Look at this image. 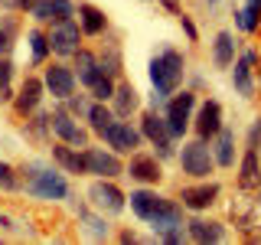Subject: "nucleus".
Segmentation results:
<instances>
[{
    "mask_svg": "<svg viewBox=\"0 0 261 245\" xmlns=\"http://www.w3.org/2000/svg\"><path fill=\"white\" fill-rule=\"evenodd\" d=\"M183 72H186V59L183 53H176V49H163L160 56H153L150 59V82H153V102L157 105H167V98L179 88V82H183Z\"/></svg>",
    "mask_w": 261,
    "mask_h": 245,
    "instance_id": "1",
    "label": "nucleus"
},
{
    "mask_svg": "<svg viewBox=\"0 0 261 245\" xmlns=\"http://www.w3.org/2000/svg\"><path fill=\"white\" fill-rule=\"evenodd\" d=\"M27 174H30L27 190H30V196H36V200H65V196H69V183H65V177L59 170H43V167L33 163Z\"/></svg>",
    "mask_w": 261,
    "mask_h": 245,
    "instance_id": "2",
    "label": "nucleus"
},
{
    "mask_svg": "<svg viewBox=\"0 0 261 245\" xmlns=\"http://www.w3.org/2000/svg\"><path fill=\"white\" fill-rule=\"evenodd\" d=\"M179 163H183V174H190L196 180H206L212 174V167H216V157H212V147L202 141V137H196V141L183 144Z\"/></svg>",
    "mask_w": 261,
    "mask_h": 245,
    "instance_id": "3",
    "label": "nucleus"
},
{
    "mask_svg": "<svg viewBox=\"0 0 261 245\" xmlns=\"http://www.w3.org/2000/svg\"><path fill=\"white\" fill-rule=\"evenodd\" d=\"M193 108H196L193 92H179L173 98H167V105H163V121H167V128H170L173 137L186 134V128H190V121H193Z\"/></svg>",
    "mask_w": 261,
    "mask_h": 245,
    "instance_id": "4",
    "label": "nucleus"
},
{
    "mask_svg": "<svg viewBox=\"0 0 261 245\" xmlns=\"http://www.w3.org/2000/svg\"><path fill=\"white\" fill-rule=\"evenodd\" d=\"M82 36H85V33H82V27L75 20H62L49 33V49H53L56 56H62V59H69V56H75L82 49Z\"/></svg>",
    "mask_w": 261,
    "mask_h": 245,
    "instance_id": "5",
    "label": "nucleus"
},
{
    "mask_svg": "<svg viewBox=\"0 0 261 245\" xmlns=\"http://www.w3.org/2000/svg\"><path fill=\"white\" fill-rule=\"evenodd\" d=\"M141 134H144V137H147V141H150L153 147H157L160 160L173 157V134H170L167 121H163L157 111H147L144 118H141Z\"/></svg>",
    "mask_w": 261,
    "mask_h": 245,
    "instance_id": "6",
    "label": "nucleus"
},
{
    "mask_svg": "<svg viewBox=\"0 0 261 245\" xmlns=\"http://www.w3.org/2000/svg\"><path fill=\"white\" fill-rule=\"evenodd\" d=\"M101 141L108 144L114 154H134L137 147H141L144 134L137 128H130L127 121H111V125L101 131Z\"/></svg>",
    "mask_w": 261,
    "mask_h": 245,
    "instance_id": "7",
    "label": "nucleus"
},
{
    "mask_svg": "<svg viewBox=\"0 0 261 245\" xmlns=\"http://www.w3.org/2000/svg\"><path fill=\"white\" fill-rule=\"evenodd\" d=\"M88 200H92V206L95 209H101V212H111V216H118L121 209L127 206V196L118 190V186L111 183L108 177H101V180H95L92 186H88Z\"/></svg>",
    "mask_w": 261,
    "mask_h": 245,
    "instance_id": "8",
    "label": "nucleus"
},
{
    "mask_svg": "<svg viewBox=\"0 0 261 245\" xmlns=\"http://www.w3.org/2000/svg\"><path fill=\"white\" fill-rule=\"evenodd\" d=\"M85 167H88V174L108 177V180H114V177L124 174L118 154H114V151H101V147H85Z\"/></svg>",
    "mask_w": 261,
    "mask_h": 245,
    "instance_id": "9",
    "label": "nucleus"
},
{
    "mask_svg": "<svg viewBox=\"0 0 261 245\" xmlns=\"http://www.w3.org/2000/svg\"><path fill=\"white\" fill-rule=\"evenodd\" d=\"M49 128H53L56 137H59V141H65V144H72V147H88V131L79 128L75 121H72L69 111H56L53 118H49Z\"/></svg>",
    "mask_w": 261,
    "mask_h": 245,
    "instance_id": "10",
    "label": "nucleus"
},
{
    "mask_svg": "<svg viewBox=\"0 0 261 245\" xmlns=\"http://www.w3.org/2000/svg\"><path fill=\"white\" fill-rule=\"evenodd\" d=\"M46 88L53 92V98H59V102H65L72 92H75V72L69 69V65H62V62H56V65H49L46 69Z\"/></svg>",
    "mask_w": 261,
    "mask_h": 245,
    "instance_id": "11",
    "label": "nucleus"
},
{
    "mask_svg": "<svg viewBox=\"0 0 261 245\" xmlns=\"http://www.w3.org/2000/svg\"><path fill=\"white\" fill-rule=\"evenodd\" d=\"M219 193H222V186H219V183H199V186H183L179 200H183V209L202 212V209H209L212 203L219 200Z\"/></svg>",
    "mask_w": 261,
    "mask_h": 245,
    "instance_id": "12",
    "label": "nucleus"
},
{
    "mask_svg": "<svg viewBox=\"0 0 261 245\" xmlns=\"http://www.w3.org/2000/svg\"><path fill=\"white\" fill-rule=\"evenodd\" d=\"M127 177L137 180V183H157V180L163 177L157 154H137L134 151V157H130V163H127Z\"/></svg>",
    "mask_w": 261,
    "mask_h": 245,
    "instance_id": "13",
    "label": "nucleus"
},
{
    "mask_svg": "<svg viewBox=\"0 0 261 245\" xmlns=\"http://www.w3.org/2000/svg\"><path fill=\"white\" fill-rule=\"evenodd\" d=\"M150 223V229L157 235H163L167 229H173V226H183V206H179L176 200H160V206L153 209V216L147 219Z\"/></svg>",
    "mask_w": 261,
    "mask_h": 245,
    "instance_id": "14",
    "label": "nucleus"
},
{
    "mask_svg": "<svg viewBox=\"0 0 261 245\" xmlns=\"http://www.w3.org/2000/svg\"><path fill=\"white\" fill-rule=\"evenodd\" d=\"M219 128H222V105L209 98V102L199 108V118H196V137L212 141V137L219 134Z\"/></svg>",
    "mask_w": 261,
    "mask_h": 245,
    "instance_id": "15",
    "label": "nucleus"
},
{
    "mask_svg": "<svg viewBox=\"0 0 261 245\" xmlns=\"http://www.w3.org/2000/svg\"><path fill=\"white\" fill-rule=\"evenodd\" d=\"M53 160L59 163V167L65 170V174H88V167H85V147H72V144H56L53 147Z\"/></svg>",
    "mask_w": 261,
    "mask_h": 245,
    "instance_id": "16",
    "label": "nucleus"
},
{
    "mask_svg": "<svg viewBox=\"0 0 261 245\" xmlns=\"http://www.w3.org/2000/svg\"><path fill=\"white\" fill-rule=\"evenodd\" d=\"M101 76H108V72L101 69V62H98V56H92L88 49H79L75 53V79L82 82L85 88H92Z\"/></svg>",
    "mask_w": 261,
    "mask_h": 245,
    "instance_id": "17",
    "label": "nucleus"
},
{
    "mask_svg": "<svg viewBox=\"0 0 261 245\" xmlns=\"http://www.w3.org/2000/svg\"><path fill=\"white\" fill-rule=\"evenodd\" d=\"M255 62H258V53H255V49L242 53V59L235 62L232 82H235V88H239L242 98H251V95H255V82H251V65H255Z\"/></svg>",
    "mask_w": 261,
    "mask_h": 245,
    "instance_id": "18",
    "label": "nucleus"
},
{
    "mask_svg": "<svg viewBox=\"0 0 261 245\" xmlns=\"http://www.w3.org/2000/svg\"><path fill=\"white\" fill-rule=\"evenodd\" d=\"M137 105H141L137 88L130 85V82H118V85H114V95H111V111H114V118H127L130 111H137Z\"/></svg>",
    "mask_w": 261,
    "mask_h": 245,
    "instance_id": "19",
    "label": "nucleus"
},
{
    "mask_svg": "<svg viewBox=\"0 0 261 245\" xmlns=\"http://www.w3.org/2000/svg\"><path fill=\"white\" fill-rule=\"evenodd\" d=\"M239 186L242 190H258L261 186V160H258L255 147H245V157L239 167Z\"/></svg>",
    "mask_w": 261,
    "mask_h": 245,
    "instance_id": "20",
    "label": "nucleus"
},
{
    "mask_svg": "<svg viewBox=\"0 0 261 245\" xmlns=\"http://www.w3.org/2000/svg\"><path fill=\"white\" fill-rule=\"evenodd\" d=\"M186 235L193 242H225V229L222 223H206V219H190L186 223Z\"/></svg>",
    "mask_w": 261,
    "mask_h": 245,
    "instance_id": "21",
    "label": "nucleus"
},
{
    "mask_svg": "<svg viewBox=\"0 0 261 245\" xmlns=\"http://www.w3.org/2000/svg\"><path fill=\"white\" fill-rule=\"evenodd\" d=\"M43 88H46V82H39V79H27V82H23L20 95H16V111H20V114H33V111H36L39 102H43Z\"/></svg>",
    "mask_w": 261,
    "mask_h": 245,
    "instance_id": "22",
    "label": "nucleus"
},
{
    "mask_svg": "<svg viewBox=\"0 0 261 245\" xmlns=\"http://www.w3.org/2000/svg\"><path fill=\"white\" fill-rule=\"evenodd\" d=\"M79 27L85 36H98V33L108 30V16L92 4H79Z\"/></svg>",
    "mask_w": 261,
    "mask_h": 245,
    "instance_id": "23",
    "label": "nucleus"
},
{
    "mask_svg": "<svg viewBox=\"0 0 261 245\" xmlns=\"http://www.w3.org/2000/svg\"><path fill=\"white\" fill-rule=\"evenodd\" d=\"M212 141H216V151H212L216 163H219V167H232V163H235V131L222 125Z\"/></svg>",
    "mask_w": 261,
    "mask_h": 245,
    "instance_id": "24",
    "label": "nucleus"
},
{
    "mask_svg": "<svg viewBox=\"0 0 261 245\" xmlns=\"http://www.w3.org/2000/svg\"><path fill=\"white\" fill-rule=\"evenodd\" d=\"M212 62H216V69H228V65L235 62V36L228 30L216 33V43H212Z\"/></svg>",
    "mask_w": 261,
    "mask_h": 245,
    "instance_id": "25",
    "label": "nucleus"
},
{
    "mask_svg": "<svg viewBox=\"0 0 261 245\" xmlns=\"http://www.w3.org/2000/svg\"><path fill=\"white\" fill-rule=\"evenodd\" d=\"M160 200H163V196H157L153 190H134V193H130V209H134L137 219L147 223V219L153 216V209L160 206Z\"/></svg>",
    "mask_w": 261,
    "mask_h": 245,
    "instance_id": "26",
    "label": "nucleus"
},
{
    "mask_svg": "<svg viewBox=\"0 0 261 245\" xmlns=\"http://www.w3.org/2000/svg\"><path fill=\"white\" fill-rule=\"evenodd\" d=\"M85 118H88V125H92L95 134H101V131L114 121V111H111L105 102H92V105H88V114H85Z\"/></svg>",
    "mask_w": 261,
    "mask_h": 245,
    "instance_id": "27",
    "label": "nucleus"
},
{
    "mask_svg": "<svg viewBox=\"0 0 261 245\" xmlns=\"http://www.w3.org/2000/svg\"><path fill=\"white\" fill-rule=\"evenodd\" d=\"M235 27L245 30V33H255V30L261 27V7L248 0V7H242V10L235 13Z\"/></svg>",
    "mask_w": 261,
    "mask_h": 245,
    "instance_id": "28",
    "label": "nucleus"
},
{
    "mask_svg": "<svg viewBox=\"0 0 261 245\" xmlns=\"http://www.w3.org/2000/svg\"><path fill=\"white\" fill-rule=\"evenodd\" d=\"M98 62H101V69L108 72L111 79L121 76V49H118V46H108L101 56H98Z\"/></svg>",
    "mask_w": 261,
    "mask_h": 245,
    "instance_id": "29",
    "label": "nucleus"
},
{
    "mask_svg": "<svg viewBox=\"0 0 261 245\" xmlns=\"http://www.w3.org/2000/svg\"><path fill=\"white\" fill-rule=\"evenodd\" d=\"M75 16V4L72 0H49V23H62V20H72Z\"/></svg>",
    "mask_w": 261,
    "mask_h": 245,
    "instance_id": "30",
    "label": "nucleus"
},
{
    "mask_svg": "<svg viewBox=\"0 0 261 245\" xmlns=\"http://www.w3.org/2000/svg\"><path fill=\"white\" fill-rule=\"evenodd\" d=\"M13 36H16V20L13 16L0 20V56H7L13 49Z\"/></svg>",
    "mask_w": 261,
    "mask_h": 245,
    "instance_id": "31",
    "label": "nucleus"
},
{
    "mask_svg": "<svg viewBox=\"0 0 261 245\" xmlns=\"http://www.w3.org/2000/svg\"><path fill=\"white\" fill-rule=\"evenodd\" d=\"M27 36H30V46H33V59L43 62L46 56H49V36H46V33H39V30H30Z\"/></svg>",
    "mask_w": 261,
    "mask_h": 245,
    "instance_id": "32",
    "label": "nucleus"
},
{
    "mask_svg": "<svg viewBox=\"0 0 261 245\" xmlns=\"http://www.w3.org/2000/svg\"><path fill=\"white\" fill-rule=\"evenodd\" d=\"M88 92H92L95 102H111V95H114V79H111V76H101L92 88H88Z\"/></svg>",
    "mask_w": 261,
    "mask_h": 245,
    "instance_id": "33",
    "label": "nucleus"
},
{
    "mask_svg": "<svg viewBox=\"0 0 261 245\" xmlns=\"http://www.w3.org/2000/svg\"><path fill=\"white\" fill-rule=\"evenodd\" d=\"M10 79H13V62L10 59H4L0 56V98H13V92H10Z\"/></svg>",
    "mask_w": 261,
    "mask_h": 245,
    "instance_id": "34",
    "label": "nucleus"
},
{
    "mask_svg": "<svg viewBox=\"0 0 261 245\" xmlns=\"http://www.w3.org/2000/svg\"><path fill=\"white\" fill-rule=\"evenodd\" d=\"M0 190H20V177H16V170L10 163L0 160Z\"/></svg>",
    "mask_w": 261,
    "mask_h": 245,
    "instance_id": "35",
    "label": "nucleus"
},
{
    "mask_svg": "<svg viewBox=\"0 0 261 245\" xmlns=\"http://www.w3.org/2000/svg\"><path fill=\"white\" fill-rule=\"evenodd\" d=\"M65 108H69L72 114H88V102H85V98H75V92H72L69 98H65Z\"/></svg>",
    "mask_w": 261,
    "mask_h": 245,
    "instance_id": "36",
    "label": "nucleus"
},
{
    "mask_svg": "<svg viewBox=\"0 0 261 245\" xmlns=\"http://www.w3.org/2000/svg\"><path fill=\"white\" fill-rule=\"evenodd\" d=\"M183 226H186V223H183ZM183 226H173V229H167V232H163L160 239H163V242H170V245L183 242V239H186V229H183Z\"/></svg>",
    "mask_w": 261,
    "mask_h": 245,
    "instance_id": "37",
    "label": "nucleus"
},
{
    "mask_svg": "<svg viewBox=\"0 0 261 245\" xmlns=\"http://www.w3.org/2000/svg\"><path fill=\"white\" fill-rule=\"evenodd\" d=\"M33 20H39V23H49V0H39L36 7H33Z\"/></svg>",
    "mask_w": 261,
    "mask_h": 245,
    "instance_id": "38",
    "label": "nucleus"
},
{
    "mask_svg": "<svg viewBox=\"0 0 261 245\" xmlns=\"http://www.w3.org/2000/svg\"><path fill=\"white\" fill-rule=\"evenodd\" d=\"M248 147H255V151L261 147V118H258L255 125H251V131H248Z\"/></svg>",
    "mask_w": 261,
    "mask_h": 245,
    "instance_id": "39",
    "label": "nucleus"
},
{
    "mask_svg": "<svg viewBox=\"0 0 261 245\" xmlns=\"http://www.w3.org/2000/svg\"><path fill=\"white\" fill-rule=\"evenodd\" d=\"M88 232H92L95 239H101V235H108V226L98 223V219H88Z\"/></svg>",
    "mask_w": 261,
    "mask_h": 245,
    "instance_id": "40",
    "label": "nucleus"
},
{
    "mask_svg": "<svg viewBox=\"0 0 261 245\" xmlns=\"http://www.w3.org/2000/svg\"><path fill=\"white\" fill-rule=\"evenodd\" d=\"M179 23H183V30H186V36H190V39H193V43H196V36H199V33H196V27H193V20H190V16H183V13H179Z\"/></svg>",
    "mask_w": 261,
    "mask_h": 245,
    "instance_id": "41",
    "label": "nucleus"
},
{
    "mask_svg": "<svg viewBox=\"0 0 261 245\" xmlns=\"http://www.w3.org/2000/svg\"><path fill=\"white\" fill-rule=\"evenodd\" d=\"M7 4H10V7H20V10H33L39 0H7Z\"/></svg>",
    "mask_w": 261,
    "mask_h": 245,
    "instance_id": "42",
    "label": "nucleus"
},
{
    "mask_svg": "<svg viewBox=\"0 0 261 245\" xmlns=\"http://www.w3.org/2000/svg\"><path fill=\"white\" fill-rule=\"evenodd\" d=\"M163 4H167V10H173V13L179 10V7H176V0H163Z\"/></svg>",
    "mask_w": 261,
    "mask_h": 245,
    "instance_id": "43",
    "label": "nucleus"
},
{
    "mask_svg": "<svg viewBox=\"0 0 261 245\" xmlns=\"http://www.w3.org/2000/svg\"><path fill=\"white\" fill-rule=\"evenodd\" d=\"M258 203H261V186H258Z\"/></svg>",
    "mask_w": 261,
    "mask_h": 245,
    "instance_id": "44",
    "label": "nucleus"
},
{
    "mask_svg": "<svg viewBox=\"0 0 261 245\" xmlns=\"http://www.w3.org/2000/svg\"><path fill=\"white\" fill-rule=\"evenodd\" d=\"M209 4H219V0H209Z\"/></svg>",
    "mask_w": 261,
    "mask_h": 245,
    "instance_id": "45",
    "label": "nucleus"
},
{
    "mask_svg": "<svg viewBox=\"0 0 261 245\" xmlns=\"http://www.w3.org/2000/svg\"><path fill=\"white\" fill-rule=\"evenodd\" d=\"M4 4H7V0H4Z\"/></svg>",
    "mask_w": 261,
    "mask_h": 245,
    "instance_id": "46",
    "label": "nucleus"
}]
</instances>
